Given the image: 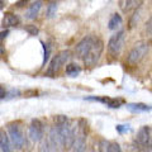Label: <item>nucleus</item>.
Here are the masks:
<instances>
[{"label": "nucleus", "instance_id": "nucleus-1", "mask_svg": "<svg viewBox=\"0 0 152 152\" xmlns=\"http://www.w3.org/2000/svg\"><path fill=\"white\" fill-rule=\"evenodd\" d=\"M56 128L60 133L61 141L65 148H71L74 147L75 140H76V132L75 127H72V123L66 115H56L55 117Z\"/></svg>", "mask_w": 152, "mask_h": 152}, {"label": "nucleus", "instance_id": "nucleus-2", "mask_svg": "<svg viewBox=\"0 0 152 152\" xmlns=\"http://www.w3.org/2000/svg\"><path fill=\"white\" fill-rule=\"evenodd\" d=\"M70 51L67 50H64V51H60L58 53H56V56H53V58L51 60L48 69L46 71V75L50 76V77H53L56 76V74L61 70V67L66 64V61L70 58Z\"/></svg>", "mask_w": 152, "mask_h": 152}, {"label": "nucleus", "instance_id": "nucleus-3", "mask_svg": "<svg viewBox=\"0 0 152 152\" xmlns=\"http://www.w3.org/2000/svg\"><path fill=\"white\" fill-rule=\"evenodd\" d=\"M147 52H148V45L143 41L137 42V43L133 46V48L129 51V53H128V57H127L128 65H131V66L138 65L141 61L143 60V57L146 56Z\"/></svg>", "mask_w": 152, "mask_h": 152}, {"label": "nucleus", "instance_id": "nucleus-4", "mask_svg": "<svg viewBox=\"0 0 152 152\" xmlns=\"http://www.w3.org/2000/svg\"><path fill=\"white\" fill-rule=\"evenodd\" d=\"M136 147L152 152V128L151 127L145 126L140 128L136 137Z\"/></svg>", "mask_w": 152, "mask_h": 152}, {"label": "nucleus", "instance_id": "nucleus-5", "mask_svg": "<svg viewBox=\"0 0 152 152\" xmlns=\"http://www.w3.org/2000/svg\"><path fill=\"white\" fill-rule=\"evenodd\" d=\"M86 136H88V123L84 119L79 121L76 140L72 147V152H85L86 151Z\"/></svg>", "mask_w": 152, "mask_h": 152}, {"label": "nucleus", "instance_id": "nucleus-6", "mask_svg": "<svg viewBox=\"0 0 152 152\" xmlns=\"http://www.w3.org/2000/svg\"><path fill=\"white\" fill-rule=\"evenodd\" d=\"M103 50H104V42L100 38H96V41H95V43L93 45L91 50L88 52V55L85 56L83 60L85 66H86V67H93V66L96 65L102 53H103Z\"/></svg>", "mask_w": 152, "mask_h": 152}, {"label": "nucleus", "instance_id": "nucleus-7", "mask_svg": "<svg viewBox=\"0 0 152 152\" xmlns=\"http://www.w3.org/2000/svg\"><path fill=\"white\" fill-rule=\"evenodd\" d=\"M124 31H119L109 38L108 42V52L112 57H118V55L121 53L123 43H124Z\"/></svg>", "mask_w": 152, "mask_h": 152}, {"label": "nucleus", "instance_id": "nucleus-8", "mask_svg": "<svg viewBox=\"0 0 152 152\" xmlns=\"http://www.w3.org/2000/svg\"><path fill=\"white\" fill-rule=\"evenodd\" d=\"M8 134H9V138H10V142L15 148H22V147L26 145L24 134H23V132L20 131L19 126L15 124V123L8 124Z\"/></svg>", "mask_w": 152, "mask_h": 152}, {"label": "nucleus", "instance_id": "nucleus-9", "mask_svg": "<svg viewBox=\"0 0 152 152\" xmlns=\"http://www.w3.org/2000/svg\"><path fill=\"white\" fill-rule=\"evenodd\" d=\"M96 38L98 37H95V36H86V37H84L83 39L80 41L77 45H76V47H75V55L77 56L79 58L84 60V57L88 55V52L90 50H91V47L95 43Z\"/></svg>", "mask_w": 152, "mask_h": 152}, {"label": "nucleus", "instance_id": "nucleus-10", "mask_svg": "<svg viewBox=\"0 0 152 152\" xmlns=\"http://www.w3.org/2000/svg\"><path fill=\"white\" fill-rule=\"evenodd\" d=\"M28 134H29V138L33 142H39L43 137V123L39 119H33L31 122Z\"/></svg>", "mask_w": 152, "mask_h": 152}, {"label": "nucleus", "instance_id": "nucleus-11", "mask_svg": "<svg viewBox=\"0 0 152 152\" xmlns=\"http://www.w3.org/2000/svg\"><path fill=\"white\" fill-rule=\"evenodd\" d=\"M89 100H96V102H100L103 104H105L107 107L109 108H113V109H115V108H119L123 103H124V100L123 99H117V98H108V96H102V98H88Z\"/></svg>", "mask_w": 152, "mask_h": 152}, {"label": "nucleus", "instance_id": "nucleus-12", "mask_svg": "<svg viewBox=\"0 0 152 152\" xmlns=\"http://www.w3.org/2000/svg\"><path fill=\"white\" fill-rule=\"evenodd\" d=\"M127 109L134 113H141V112H151L152 107L143 104V103H129V104H127Z\"/></svg>", "mask_w": 152, "mask_h": 152}, {"label": "nucleus", "instance_id": "nucleus-13", "mask_svg": "<svg viewBox=\"0 0 152 152\" xmlns=\"http://www.w3.org/2000/svg\"><path fill=\"white\" fill-rule=\"evenodd\" d=\"M19 17L15 15L13 13H5L4 14V19H3V24L4 27H15L19 24Z\"/></svg>", "mask_w": 152, "mask_h": 152}, {"label": "nucleus", "instance_id": "nucleus-14", "mask_svg": "<svg viewBox=\"0 0 152 152\" xmlns=\"http://www.w3.org/2000/svg\"><path fill=\"white\" fill-rule=\"evenodd\" d=\"M41 8H42V1H34V3H32L31 5H29V8H28L26 17L28 19H34L38 15V13H39Z\"/></svg>", "mask_w": 152, "mask_h": 152}, {"label": "nucleus", "instance_id": "nucleus-15", "mask_svg": "<svg viewBox=\"0 0 152 152\" xmlns=\"http://www.w3.org/2000/svg\"><path fill=\"white\" fill-rule=\"evenodd\" d=\"M10 138L4 133V131L0 132V147H1L3 152H12V147H10Z\"/></svg>", "mask_w": 152, "mask_h": 152}, {"label": "nucleus", "instance_id": "nucleus-16", "mask_svg": "<svg viewBox=\"0 0 152 152\" xmlns=\"http://www.w3.org/2000/svg\"><path fill=\"white\" fill-rule=\"evenodd\" d=\"M122 22H123V20H122V17L119 15V14H113L112 18L109 19V23H108L109 29H112V31L117 29L118 27H121Z\"/></svg>", "mask_w": 152, "mask_h": 152}, {"label": "nucleus", "instance_id": "nucleus-17", "mask_svg": "<svg viewBox=\"0 0 152 152\" xmlns=\"http://www.w3.org/2000/svg\"><path fill=\"white\" fill-rule=\"evenodd\" d=\"M80 72H81V69H80L79 65L76 64H69L67 66H66V75L69 76H77Z\"/></svg>", "mask_w": 152, "mask_h": 152}, {"label": "nucleus", "instance_id": "nucleus-18", "mask_svg": "<svg viewBox=\"0 0 152 152\" xmlns=\"http://www.w3.org/2000/svg\"><path fill=\"white\" fill-rule=\"evenodd\" d=\"M137 7H138V0H124V3H122L123 12H131Z\"/></svg>", "mask_w": 152, "mask_h": 152}, {"label": "nucleus", "instance_id": "nucleus-19", "mask_svg": "<svg viewBox=\"0 0 152 152\" xmlns=\"http://www.w3.org/2000/svg\"><path fill=\"white\" fill-rule=\"evenodd\" d=\"M56 10H57V4L56 3H51L48 7H47V17L48 18H52L56 14Z\"/></svg>", "mask_w": 152, "mask_h": 152}, {"label": "nucleus", "instance_id": "nucleus-20", "mask_svg": "<svg viewBox=\"0 0 152 152\" xmlns=\"http://www.w3.org/2000/svg\"><path fill=\"white\" fill-rule=\"evenodd\" d=\"M38 152H51V145L50 141H43L38 147Z\"/></svg>", "mask_w": 152, "mask_h": 152}, {"label": "nucleus", "instance_id": "nucleus-21", "mask_svg": "<svg viewBox=\"0 0 152 152\" xmlns=\"http://www.w3.org/2000/svg\"><path fill=\"white\" fill-rule=\"evenodd\" d=\"M107 152H122V148L121 146L117 143V142H110L108 146V150Z\"/></svg>", "mask_w": 152, "mask_h": 152}, {"label": "nucleus", "instance_id": "nucleus-22", "mask_svg": "<svg viewBox=\"0 0 152 152\" xmlns=\"http://www.w3.org/2000/svg\"><path fill=\"white\" fill-rule=\"evenodd\" d=\"M24 29H26V32H28L31 36H37L38 34V28L36 27V26H33V24H29V26H26L24 27Z\"/></svg>", "mask_w": 152, "mask_h": 152}, {"label": "nucleus", "instance_id": "nucleus-23", "mask_svg": "<svg viewBox=\"0 0 152 152\" xmlns=\"http://www.w3.org/2000/svg\"><path fill=\"white\" fill-rule=\"evenodd\" d=\"M42 46H43V50H45V56H43V65H46V62L48 61L50 58V52H51V48H50V46L48 45H46L42 42Z\"/></svg>", "mask_w": 152, "mask_h": 152}, {"label": "nucleus", "instance_id": "nucleus-24", "mask_svg": "<svg viewBox=\"0 0 152 152\" xmlns=\"http://www.w3.org/2000/svg\"><path fill=\"white\" fill-rule=\"evenodd\" d=\"M117 131L119 132V133H123V132L128 131V128H126L124 126H117Z\"/></svg>", "mask_w": 152, "mask_h": 152}, {"label": "nucleus", "instance_id": "nucleus-25", "mask_svg": "<svg viewBox=\"0 0 152 152\" xmlns=\"http://www.w3.org/2000/svg\"><path fill=\"white\" fill-rule=\"evenodd\" d=\"M0 93H1V100H4V99H5L7 98V91H5V90H4V86H1V88H0Z\"/></svg>", "mask_w": 152, "mask_h": 152}, {"label": "nucleus", "instance_id": "nucleus-26", "mask_svg": "<svg viewBox=\"0 0 152 152\" xmlns=\"http://www.w3.org/2000/svg\"><path fill=\"white\" fill-rule=\"evenodd\" d=\"M147 28H148V33L152 36V19H151V22L148 23V26H147Z\"/></svg>", "mask_w": 152, "mask_h": 152}, {"label": "nucleus", "instance_id": "nucleus-27", "mask_svg": "<svg viewBox=\"0 0 152 152\" xmlns=\"http://www.w3.org/2000/svg\"><path fill=\"white\" fill-rule=\"evenodd\" d=\"M8 33H9L8 31H5V32H4V31H3V32H1V37H0V38H1V41H3V39H4V38H5V37H7V34H8Z\"/></svg>", "mask_w": 152, "mask_h": 152}, {"label": "nucleus", "instance_id": "nucleus-28", "mask_svg": "<svg viewBox=\"0 0 152 152\" xmlns=\"http://www.w3.org/2000/svg\"><path fill=\"white\" fill-rule=\"evenodd\" d=\"M136 152H148V151H145V150H141V148H137L136 147Z\"/></svg>", "mask_w": 152, "mask_h": 152}]
</instances>
